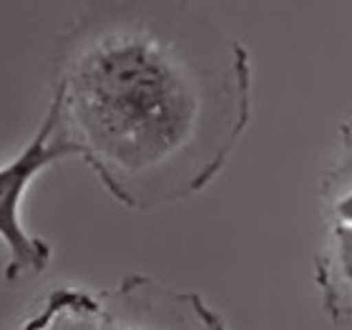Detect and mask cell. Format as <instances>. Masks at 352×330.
<instances>
[{"instance_id": "6da1fadb", "label": "cell", "mask_w": 352, "mask_h": 330, "mask_svg": "<svg viewBox=\"0 0 352 330\" xmlns=\"http://www.w3.org/2000/svg\"><path fill=\"white\" fill-rule=\"evenodd\" d=\"M48 109L118 205H176L242 141L252 59L189 0H106L58 38Z\"/></svg>"}, {"instance_id": "7a4b0ae2", "label": "cell", "mask_w": 352, "mask_h": 330, "mask_svg": "<svg viewBox=\"0 0 352 330\" xmlns=\"http://www.w3.org/2000/svg\"><path fill=\"white\" fill-rule=\"evenodd\" d=\"M68 156H76V152L60 129L56 114L48 109L36 136L10 162L0 167V243L6 247V265H3L6 282L36 278L51 262V243L30 235L25 229L21 220V207L36 176Z\"/></svg>"}, {"instance_id": "3957f363", "label": "cell", "mask_w": 352, "mask_h": 330, "mask_svg": "<svg viewBox=\"0 0 352 330\" xmlns=\"http://www.w3.org/2000/svg\"><path fill=\"white\" fill-rule=\"evenodd\" d=\"M96 330H229L194 290H176L151 275H126L96 295Z\"/></svg>"}, {"instance_id": "277c9868", "label": "cell", "mask_w": 352, "mask_h": 330, "mask_svg": "<svg viewBox=\"0 0 352 330\" xmlns=\"http://www.w3.org/2000/svg\"><path fill=\"white\" fill-rule=\"evenodd\" d=\"M315 285L332 325H352V227L327 225V240L315 255Z\"/></svg>"}, {"instance_id": "5b68a950", "label": "cell", "mask_w": 352, "mask_h": 330, "mask_svg": "<svg viewBox=\"0 0 352 330\" xmlns=\"http://www.w3.org/2000/svg\"><path fill=\"white\" fill-rule=\"evenodd\" d=\"M320 205L327 225L352 227V118L340 126V149L320 179Z\"/></svg>"}, {"instance_id": "8992f818", "label": "cell", "mask_w": 352, "mask_h": 330, "mask_svg": "<svg viewBox=\"0 0 352 330\" xmlns=\"http://www.w3.org/2000/svg\"><path fill=\"white\" fill-rule=\"evenodd\" d=\"M96 295L78 287H58L48 295L43 308L18 330H96Z\"/></svg>"}]
</instances>
